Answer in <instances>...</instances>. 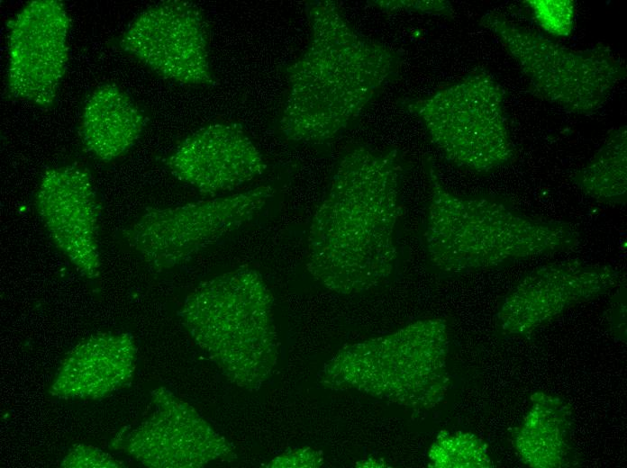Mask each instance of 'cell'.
<instances>
[{
	"label": "cell",
	"mask_w": 627,
	"mask_h": 468,
	"mask_svg": "<svg viewBox=\"0 0 627 468\" xmlns=\"http://www.w3.org/2000/svg\"><path fill=\"white\" fill-rule=\"evenodd\" d=\"M401 171L395 149L359 146L340 160L307 238L308 272L328 290L363 292L392 274Z\"/></svg>",
	"instance_id": "6da1fadb"
},
{
	"label": "cell",
	"mask_w": 627,
	"mask_h": 468,
	"mask_svg": "<svg viewBox=\"0 0 627 468\" xmlns=\"http://www.w3.org/2000/svg\"><path fill=\"white\" fill-rule=\"evenodd\" d=\"M310 40L286 68L278 126L289 140L323 143L344 130L396 75L399 57L349 23L332 0L308 2Z\"/></svg>",
	"instance_id": "7a4b0ae2"
},
{
	"label": "cell",
	"mask_w": 627,
	"mask_h": 468,
	"mask_svg": "<svg viewBox=\"0 0 627 468\" xmlns=\"http://www.w3.org/2000/svg\"><path fill=\"white\" fill-rule=\"evenodd\" d=\"M430 198L423 241L432 266L461 274L571 250L579 230L563 220L526 214L508 200L450 191L428 165Z\"/></svg>",
	"instance_id": "3957f363"
},
{
	"label": "cell",
	"mask_w": 627,
	"mask_h": 468,
	"mask_svg": "<svg viewBox=\"0 0 627 468\" xmlns=\"http://www.w3.org/2000/svg\"><path fill=\"white\" fill-rule=\"evenodd\" d=\"M178 316L231 382L254 392L272 374L278 355L273 296L255 269L241 266L202 282Z\"/></svg>",
	"instance_id": "277c9868"
},
{
	"label": "cell",
	"mask_w": 627,
	"mask_h": 468,
	"mask_svg": "<svg viewBox=\"0 0 627 468\" xmlns=\"http://www.w3.org/2000/svg\"><path fill=\"white\" fill-rule=\"evenodd\" d=\"M448 325L416 320L384 336L346 345L319 373L333 391H356L400 406L429 410L450 387Z\"/></svg>",
	"instance_id": "5b68a950"
},
{
	"label": "cell",
	"mask_w": 627,
	"mask_h": 468,
	"mask_svg": "<svg viewBox=\"0 0 627 468\" xmlns=\"http://www.w3.org/2000/svg\"><path fill=\"white\" fill-rule=\"evenodd\" d=\"M479 25L498 39L534 96L568 112L595 114L627 76L625 61L609 45L568 48L494 10Z\"/></svg>",
	"instance_id": "8992f818"
},
{
	"label": "cell",
	"mask_w": 627,
	"mask_h": 468,
	"mask_svg": "<svg viewBox=\"0 0 627 468\" xmlns=\"http://www.w3.org/2000/svg\"><path fill=\"white\" fill-rule=\"evenodd\" d=\"M448 161L478 175L508 166L515 147L504 91L487 70L475 69L432 94L405 100Z\"/></svg>",
	"instance_id": "52a82bcc"
},
{
	"label": "cell",
	"mask_w": 627,
	"mask_h": 468,
	"mask_svg": "<svg viewBox=\"0 0 627 468\" xmlns=\"http://www.w3.org/2000/svg\"><path fill=\"white\" fill-rule=\"evenodd\" d=\"M270 185L168 208L148 209L123 232L156 271L178 266L256 218L273 197Z\"/></svg>",
	"instance_id": "ba28073f"
},
{
	"label": "cell",
	"mask_w": 627,
	"mask_h": 468,
	"mask_svg": "<svg viewBox=\"0 0 627 468\" xmlns=\"http://www.w3.org/2000/svg\"><path fill=\"white\" fill-rule=\"evenodd\" d=\"M120 47L165 79L191 86L215 83L208 25L194 3L167 0L149 6L130 22Z\"/></svg>",
	"instance_id": "9c48e42d"
},
{
	"label": "cell",
	"mask_w": 627,
	"mask_h": 468,
	"mask_svg": "<svg viewBox=\"0 0 627 468\" xmlns=\"http://www.w3.org/2000/svg\"><path fill=\"white\" fill-rule=\"evenodd\" d=\"M622 281V273L607 265L571 260L541 266L503 298L497 326L504 335L529 337L568 309L606 294Z\"/></svg>",
	"instance_id": "30bf717a"
},
{
	"label": "cell",
	"mask_w": 627,
	"mask_h": 468,
	"mask_svg": "<svg viewBox=\"0 0 627 468\" xmlns=\"http://www.w3.org/2000/svg\"><path fill=\"white\" fill-rule=\"evenodd\" d=\"M70 18L62 2L33 0L8 23L7 90L16 99L49 106L68 60Z\"/></svg>",
	"instance_id": "8fae6325"
},
{
	"label": "cell",
	"mask_w": 627,
	"mask_h": 468,
	"mask_svg": "<svg viewBox=\"0 0 627 468\" xmlns=\"http://www.w3.org/2000/svg\"><path fill=\"white\" fill-rule=\"evenodd\" d=\"M151 400L152 413L126 436L114 439L113 448L123 449L151 468H200L237 458L232 445L171 391L159 387L151 392Z\"/></svg>",
	"instance_id": "7c38bea8"
},
{
	"label": "cell",
	"mask_w": 627,
	"mask_h": 468,
	"mask_svg": "<svg viewBox=\"0 0 627 468\" xmlns=\"http://www.w3.org/2000/svg\"><path fill=\"white\" fill-rule=\"evenodd\" d=\"M36 211L54 244L86 278L100 273V205L87 171L74 165L44 172L35 194Z\"/></svg>",
	"instance_id": "4fadbf2b"
},
{
	"label": "cell",
	"mask_w": 627,
	"mask_h": 468,
	"mask_svg": "<svg viewBox=\"0 0 627 468\" xmlns=\"http://www.w3.org/2000/svg\"><path fill=\"white\" fill-rule=\"evenodd\" d=\"M170 172L201 194L233 190L266 169L261 153L236 123L206 125L183 140L166 161Z\"/></svg>",
	"instance_id": "5bb4252c"
},
{
	"label": "cell",
	"mask_w": 627,
	"mask_h": 468,
	"mask_svg": "<svg viewBox=\"0 0 627 468\" xmlns=\"http://www.w3.org/2000/svg\"><path fill=\"white\" fill-rule=\"evenodd\" d=\"M136 362L131 334H92L65 355L48 392L61 400L104 398L132 382Z\"/></svg>",
	"instance_id": "9a60e30c"
},
{
	"label": "cell",
	"mask_w": 627,
	"mask_h": 468,
	"mask_svg": "<svg viewBox=\"0 0 627 468\" xmlns=\"http://www.w3.org/2000/svg\"><path fill=\"white\" fill-rule=\"evenodd\" d=\"M573 412L560 396L537 391L512 433L520 460L531 468H566L577 464L572 441Z\"/></svg>",
	"instance_id": "2e32d148"
},
{
	"label": "cell",
	"mask_w": 627,
	"mask_h": 468,
	"mask_svg": "<svg viewBox=\"0 0 627 468\" xmlns=\"http://www.w3.org/2000/svg\"><path fill=\"white\" fill-rule=\"evenodd\" d=\"M145 124V116L134 101L116 85L105 84L85 102L81 134L89 152L108 162L133 146Z\"/></svg>",
	"instance_id": "e0dca14e"
},
{
	"label": "cell",
	"mask_w": 627,
	"mask_h": 468,
	"mask_svg": "<svg viewBox=\"0 0 627 468\" xmlns=\"http://www.w3.org/2000/svg\"><path fill=\"white\" fill-rule=\"evenodd\" d=\"M586 196L604 204L624 206L627 200V127L613 130L602 146L572 176Z\"/></svg>",
	"instance_id": "ac0fdd59"
},
{
	"label": "cell",
	"mask_w": 627,
	"mask_h": 468,
	"mask_svg": "<svg viewBox=\"0 0 627 468\" xmlns=\"http://www.w3.org/2000/svg\"><path fill=\"white\" fill-rule=\"evenodd\" d=\"M428 466L432 468H493L487 445L478 436L465 431H440L431 444Z\"/></svg>",
	"instance_id": "d6986e66"
},
{
	"label": "cell",
	"mask_w": 627,
	"mask_h": 468,
	"mask_svg": "<svg viewBox=\"0 0 627 468\" xmlns=\"http://www.w3.org/2000/svg\"><path fill=\"white\" fill-rule=\"evenodd\" d=\"M523 4L541 30L554 37L566 38L572 34L576 20L573 0H526Z\"/></svg>",
	"instance_id": "ffe728a7"
},
{
	"label": "cell",
	"mask_w": 627,
	"mask_h": 468,
	"mask_svg": "<svg viewBox=\"0 0 627 468\" xmlns=\"http://www.w3.org/2000/svg\"><path fill=\"white\" fill-rule=\"evenodd\" d=\"M65 468H119L123 467L121 461L103 450L85 444L71 447L60 463Z\"/></svg>",
	"instance_id": "44dd1931"
},
{
	"label": "cell",
	"mask_w": 627,
	"mask_h": 468,
	"mask_svg": "<svg viewBox=\"0 0 627 468\" xmlns=\"http://www.w3.org/2000/svg\"><path fill=\"white\" fill-rule=\"evenodd\" d=\"M323 464L322 452L306 446L286 450L275 456L264 466L270 468H317Z\"/></svg>",
	"instance_id": "7402d4cb"
},
{
	"label": "cell",
	"mask_w": 627,
	"mask_h": 468,
	"mask_svg": "<svg viewBox=\"0 0 627 468\" xmlns=\"http://www.w3.org/2000/svg\"><path fill=\"white\" fill-rule=\"evenodd\" d=\"M375 6L381 10L395 12V11H408L430 14L435 15L452 16L454 11L451 4L449 1L432 0V1H393L380 0L372 1Z\"/></svg>",
	"instance_id": "603a6c76"
},
{
	"label": "cell",
	"mask_w": 627,
	"mask_h": 468,
	"mask_svg": "<svg viewBox=\"0 0 627 468\" xmlns=\"http://www.w3.org/2000/svg\"><path fill=\"white\" fill-rule=\"evenodd\" d=\"M619 294H616V301L609 310L608 321L613 334L620 338L622 341H626V300L625 289L622 288Z\"/></svg>",
	"instance_id": "cb8c5ba5"
},
{
	"label": "cell",
	"mask_w": 627,
	"mask_h": 468,
	"mask_svg": "<svg viewBox=\"0 0 627 468\" xmlns=\"http://www.w3.org/2000/svg\"><path fill=\"white\" fill-rule=\"evenodd\" d=\"M356 467H386L387 464L383 458L367 457L355 464Z\"/></svg>",
	"instance_id": "d4e9b609"
}]
</instances>
